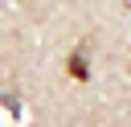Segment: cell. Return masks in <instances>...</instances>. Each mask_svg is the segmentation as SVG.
Returning a JSON list of instances; mask_svg holds the SVG:
<instances>
[{"label":"cell","mask_w":131,"mask_h":127,"mask_svg":"<svg viewBox=\"0 0 131 127\" xmlns=\"http://www.w3.org/2000/svg\"><path fill=\"white\" fill-rule=\"evenodd\" d=\"M70 74H74V78H78V82H82V78H86V74H90V70H86V49H78V53H74V57H70Z\"/></svg>","instance_id":"1"}]
</instances>
